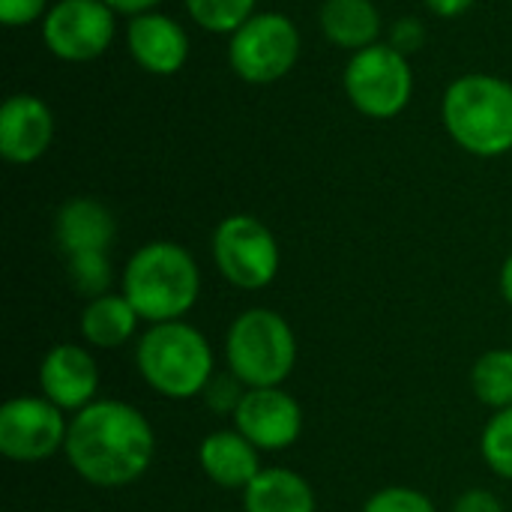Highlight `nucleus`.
Listing matches in <instances>:
<instances>
[{
  "label": "nucleus",
  "mask_w": 512,
  "mask_h": 512,
  "mask_svg": "<svg viewBox=\"0 0 512 512\" xmlns=\"http://www.w3.org/2000/svg\"><path fill=\"white\" fill-rule=\"evenodd\" d=\"M231 426L261 453H282L303 435V408L285 387H255L243 393Z\"/></svg>",
  "instance_id": "obj_11"
},
{
  "label": "nucleus",
  "mask_w": 512,
  "mask_h": 512,
  "mask_svg": "<svg viewBox=\"0 0 512 512\" xmlns=\"http://www.w3.org/2000/svg\"><path fill=\"white\" fill-rule=\"evenodd\" d=\"M480 456L489 471L512 483V405L504 411H492L480 435Z\"/></svg>",
  "instance_id": "obj_22"
},
{
  "label": "nucleus",
  "mask_w": 512,
  "mask_h": 512,
  "mask_svg": "<svg viewBox=\"0 0 512 512\" xmlns=\"http://www.w3.org/2000/svg\"><path fill=\"white\" fill-rule=\"evenodd\" d=\"M99 381L102 375H99L96 351L87 348L84 342H60L48 348L36 372L39 396H45L69 417L99 399Z\"/></svg>",
  "instance_id": "obj_12"
},
{
  "label": "nucleus",
  "mask_w": 512,
  "mask_h": 512,
  "mask_svg": "<svg viewBox=\"0 0 512 512\" xmlns=\"http://www.w3.org/2000/svg\"><path fill=\"white\" fill-rule=\"evenodd\" d=\"M300 45L297 24L285 12L264 9L228 36V66L246 84H276L297 66Z\"/></svg>",
  "instance_id": "obj_8"
},
{
  "label": "nucleus",
  "mask_w": 512,
  "mask_h": 512,
  "mask_svg": "<svg viewBox=\"0 0 512 512\" xmlns=\"http://www.w3.org/2000/svg\"><path fill=\"white\" fill-rule=\"evenodd\" d=\"M471 393L480 405L504 411L512 405V348H489L471 366Z\"/></svg>",
  "instance_id": "obj_20"
},
{
  "label": "nucleus",
  "mask_w": 512,
  "mask_h": 512,
  "mask_svg": "<svg viewBox=\"0 0 512 512\" xmlns=\"http://www.w3.org/2000/svg\"><path fill=\"white\" fill-rule=\"evenodd\" d=\"M63 456L93 489H126L138 483L156 456V432L141 408L123 399H96L69 417Z\"/></svg>",
  "instance_id": "obj_1"
},
{
  "label": "nucleus",
  "mask_w": 512,
  "mask_h": 512,
  "mask_svg": "<svg viewBox=\"0 0 512 512\" xmlns=\"http://www.w3.org/2000/svg\"><path fill=\"white\" fill-rule=\"evenodd\" d=\"M450 512H507L504 501L489 492V489H465L456 501H453V510Z\"/></svg>",
  "instance_id": "obj_28"
},
{
  "label": "nucleus",
  "mask_w": 512,
  "mask_h": 512,
  "mask_svg": "<svg viewBox=\"0 0 512 512\" xmlns=\"http://www.w3.org/2000/svg\"><path fill=\"white\" fill-rule=\"evenodd\" d=\"M243 393H246V387H243L231 372H225V375H216V378L207 384V390H204V396H201V399H204L216 414H228V417H234V411H237V405H240Z\"/></svg>",
  "instance_id": "obj_26"
},
{
  "label": "nucleus",
  "mask_w": 512,
  "mask_h": 512,
  "mask_svg": "<svg viewBox=\"0 0 512 512\" xmlns=\"http://www.w3.org/2000/svg\"><path fill=\"white\" fill-rule=\"evenodd\" d=\"M441 123L456 147L477 159L512 150V84L501 75L465 72L441 96Z\"/></svg>",
  "instance_id": "obj_4"
},
{
  "label": "nucleus",
  "mask_w": 512,
  "mask_h": 512,
  "mask_svg": "<svg viewBox=\"0 0 512 512\" xmlns=\"http://www.w3.org/2000/svg\"><path fill=\"white\" fill-rule=\"evenodd\" d=\"M126 51L147 75L171 78L189 63L192 39L174 15L153 9L126 21Z\"/></svg>",
  "instance_id": "obj_13"
},
{
  "label": "nucleus",
  "mask_w": 512,
  "mask_h": 512,
  "mask_svg": "<svg viewBox=\"0 0 512 512\" xmlns=\"http://www.w3.org/2000/svg\"><path fill=\"white\" fill-rule=\"evenodd\" d=\"M498 285H501V297L504 303L512 309V252L507 255L504 267H501V276H498Z\"/></svg>",
  "instance_id": "obj_31"
},
{
  "label": "nucleus",
  "mask_w": 512,
  "mask_h": 512,
  "mask_svg": "<svg viewBox=\"0 0 512 512\" xmlns=\"http://www.w3.org/2000/svg\"><path fill=\"white\" fill-rule=\"evenodd\" d=\"M426 39H429V27H426V21L417 18V15L396 18V21L390 24V30H387V42H390L396 51H402L405 57L417 54V51L426 45Z\"/></svg>",
  "instance_id": "obj_25"
},
{
  "label": "nucleus",
  "mask_w": 512,
  "mask_h": 512,
  "mask_svg": "<svg viewBox=\"0 0 512 512\" xmlns=\"http://www.w3.org/2000/svg\"><path fill=\"white\" fill-rule=\"evenodd\" d=\"M117 15H126V18H135V15H144V12H153L159 9L162 0H105Z\"/></svg>",
  "instance_id": "obj_30"
},
{
  "label": "nucleus",
  "mask_w": 512,
  "mask_h": 512,
  "mask_svg": "<svg viewBox=\"0 0 512 512\" xmlns=\"http://www.w3.org/2000/svg\"><path fill=\"white\" fill-rule=\"evenodd\" d=\"M261 456L264 453L234 426L216 429L198 444V465L204 477L228 492H243L264 471Z\"/></svg>",
  "instance_id": "obj_15"
},
{
  "label": "nucleus",
  "mask_w": 512,
  "mask_h": 512,
  "mask_svg": "<svg viewBox=\"0 0 512 512\" xmlns=\"http://www.w3.org/2000/svg\"><path fill=\"white\" fill-rule=\"evenodd\" d=\"M318 27L330 45L354 54L381 42L384 18L375 0H324L318 9Z\"/></svg>",
  "instance_id": "obj_18"
},
{
  "label": "nucleus",
  "mask_w": 512,
  "mask_h": 512,
  "mask_svg": "<svg viewBox=\"0 0 512 512\" xmlns=\"http://www.w3.org/2000/svg\"><path fill=\"white\" fill-rule=\"evenodd\" d=\"M258 0H183L186 15L195 27L216 36H231L240 24H246L258 9Z\"/></svg>",
  "instance_id": "obj_21"
},
{
  "label": "nucleus",
  "mask_w": 512,
  "mask_h": 512,
  "mask_svg": "<svg viewBox=\"0 0 512 512\" xmlns=\"http://www.w3.org/2000/svg\"><path fill=\"white\" fill-rule=\"evenodd\" d=\"M39 33L51 57L63 63H90L114 45L117 12L105 0H54Z\"/></svg>",
  "instance_id": "obj_9"
},
{
  "label": "nucleus",
  "mask_w": 512,
  "mask_h": 512,
  "mask_svg": "<svg viewBox=\"0 0 512 512\" xmlns=\"http://www.w3.org/2000/svg\"><path fill=\"white\" fill-rule=\"evenodd\" d=\"M54 141V111L36 93H12L0 105V156L9 165L39 162Z\"/></svg>",
  "instance_id": "obj_14"
},
{
  "label": "nucleus",
  "mask_w": 512,
  "mask_h": 512,
  "mask_svg": "<svg viewBox=\"0 0 512 512\" xmlns=\"http://www.w3.org/2000/svg\"><path fill=\"white\" fill-rule=\"evenodd\" d=\"M240 495L243 512H318L312 483L291 468H264Z\"/></svg>",
  "instance_id": "obj_19"
},
{
  "label": "nucleus",
  "mask_w": 512,
  "mask_h": 512,
  "mask_svg": "<svg viewBox=\"0 0 512 512\" xmlns=\"http://www.w3.org/2000/svg\"><path fill=\"white\" fill-rule=\"evenodd\" d=\"M117 237V219L111 207L96 198H69L54 216V240L66 258L87 252H111Z\"/></svg>",
  "instance_id": "obj_16"
},
{
  "label": "nucleus",
  "mask_w": 512,
  "mask_h": 512,
  "mask_svg": "<svg viewBox=\"0 0 512 512\" xmlns=\"http://www.w3.org/2000/svg\"><path fill=\"white\" fill-rule=\"evenodd\" d=\"M51 9V0H0V21L9 30L42 24L45 12Z\"/></svg>",
  "instance_id": "obj_27"
},
{
  "label": "nucleus",
  "mask_w": 512,
  "mask_h": 512,
  "mask_svg": "<svg viewBox=\"0 0 512 512\" xmlns=\"http://www.w3.org/2000/svg\"><path fill=\"white\" fill-rule=\"evenodd\" d=\"M69 414L45 396H12L0 408V453L18 465H39L63 453Z\"/></svg>",
  "instance_id": "obj_10"
},
{
  "label": "nucleus",
  "mask_w": 512,
  "mask_h": 512,
  "mask_svg": "<svg viewBox=\"0 0 512 512\" xmlns=\"http://www.w3.org/2000/svg\"><path fill=\"white\" fill-rule=\"evenodd\" d=\"M210 252L219 276L237 291H264L276 282L282 249L270 225L252 213L225 216L210 237Z\"/></svg>",
  "instance_id": "obj_7"
},
{
  "label": "nucleus",
  "mask_w": 512,
  "mask_h": 512,
  "mask_svg": "<svg viewBox=\"0 0 512 512\" xmlns=\"http://www.w3.org/2000/svg\"><path fill=\"white\" fill-rule=\"evenodd\" d=\"M360 512H438L435 501L414 486H384L372 492Z\"/></svg>",
  "instance_id": "obj_24"
},
{
  "label": "nucleus",
  "mask_w": 512,
  "mask_h": 512,
  "mask_svg": "<svg viewBox=\"0 0 512 512\" xmlns=\"http://www.w3.org/2000/svg\"><path fill=\"white\" fill-rule=\"evenodd\" d=\"M66 273L69 282L78 294H84L87 300L111 294V282H114V267L108 252H87V255H72L66 258Z\"/></svg>",
  "instance_id": "obj_23"
},
{
  "label": "nucleus",
  "mask_w": 512,
  "mask_h": 512,
  "mask_svg": "<svg viewBox=\"0 0 512 512\" xmlns=\"http://www.w3.org/2000/svg\"><path fill=\"white\" fill-rule=\"evenodd\" d=\"M120 291L144 324L183 321L201 297V270L186 246L150 240L123 264Z\"/></svg>",
  "instance_id": "obj_2"
},
{
  "label": "nucleus",
  "mask_w": 512,
  "mask_h": 512,
  "mask_svg": "<svg viewBox=\"0 0 512 512\" xmlns=\"http://www.w3.org/2000/svg\"><path fill=\"white\" fill-rule=\"evenodd\" d=\"M135 369L156 396L189 402L204 396L216 378V354L210 339L186 318L162 321L147 324L135 339Z\"/></svg>",
  "instance_id": "obj_3"
},
{
  "label": "nucleus",
  "mask_w": 512,
  "mask_h": 512,
  "mask_svg": "<svg viewBox=\"0 0 512 512\" xmlns=\"http://www.w3.org/2000/svg\"><path fill=\"white\" fill-rule=\"evenodd\" d=\"M342 87L354 111L369 120L399 117L414 96L411 57L396 51L390 42H375L354 51L342 72Z\"/></svg>",
  "instance_id": "obj_6"
},
{
  "label": "nucleus",
  "mask_w": 512,
  "mask_h": 512,
  "mask_svg": "<svg viewBox=\"0 0 512 512\" xmlns=\"http://www.w3.org/2000/svg\"><path fill=\"white\" fill-rule=\"evenodd\" d=\"M477 0H423V6L435 15V18H459L465 15Z\"/></svg>",
  "instance_id": "obj_29"
},
{
  "label": "nucleus",
  "mask_w": 512,
  "mask_h": 512,
  "mask_svg": "<svg viewBox=\"0 0 512 512\" xmlns=\"http://www.w3.org/2000/svg\"><path fill=\"white\" fill-rule=\"evenodd\" d=\"M141 315L123 297V291H111L84 303L78 318L81 342L93 351H114L141 336Z\"/></svg>",
  "instance_id": "obj_17"
},
{
  "label": "nucleus",
  "mask_w": 512,
  "mask_h": 512,
  "mask_svg": "<svg viewBox=\"0 0 512 512\" xmlns=\"http://www.w3.org/2000/svg\"><path fill=\"white\" fill-rule=\"evenodd\" d=\"M225 366L246 387H282L297 366V336L276 309H243L225 333Z\"/></svg>",
  "instance_id": "obj_5"
}]
</instances>
